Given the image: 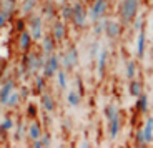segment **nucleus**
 Segmentation results:
<instances>
[{
    "instance_id": "f257e3e1",
    "label": "nucleus",
    "mask_w": 153,
    "mask_h": 148,
    "mask_svg": "<svg viewBox=\"0 0 153 148\" xmlns=\"http://www.w3.org/2000/svg\"><path fill=\"white\" fill-rule=\"evenodd\" d=\"M28 30L33 40H42L43 37V19L40 15H32L28 20Z\"/></svg>"
},
{
    "instance_id": "f03ea898",
    "label": "nucleus",
    "mask_w": 153,
    "mask_h": 148,
    "mask_svg": "<svg viewBox=\"0 0 153 148\" xmlns=\"http://www.w3.org/2000/svg\"><path fill=\"white\" fill-rule=\"evenodd\" d=\"M17 85H15V80L13 78H8L5 80L4 83L0 85V105L2 106H7V102L10 98V95L15 91Z\"/></svg>"
},
{
    "instance_id": "7ed1b4c3",
    "label": "nucleus",
    "mask_w": 153,
    "mask_h": 148,
    "mask_svg": "<svg viewBox=\"0 0 153 148\" xmlns=\"http://www.w3.org/2000/svg\"><path fill=\"white\" fill-rule=\"evenodd\" d=\"M58 67H60V60H58L57 55H48V58H47L45 65H43V68H42V73L45 78H52V77L55 75V73L58 72Z\"/></svg>"
},
{
    "instance_id": "20e7f679",
    "label": "nucleus",
    "mask_w": 153,
    "mask_h": 148,
    "mask_svg": "<svg viewBox=\"0 0 153 148\" xmlns=\"http://www.w3.org/2000/svg\"><path fill=\"white\" fill-rule=\"evenodd\" d=\"M137 8H138V0H123V5H122V17L125 22H131L137 13Z\"/></svg>"
},
{
    "instance_id": "39448f33",
    "label": "nucleus",
    "mask_w": 153,
    "mask_h": 148,
    "mask_svg": "<svg viewBox=\"0 0 153 148\" xmlns=\"http://www.w3.org/2000/svg\"><path fill=\"white\" fill-rule=\"evenodd\" d=\"M32 42H33V37H32L30 30H22L19 33V40H17V45H19V50L22 53L30 52L32 48Z\"/></svg>"
},
{
    "instance_id": "423d86ee",
    "label": "nucleus",
    "mask_w": 153,
    "mask_h": 148,
    "mask_svg": "<svg viewBox=\"0 0 153 148\" xmlns=\"http://www.w3.org/2000/svg\"><path fill=\"white\" fill-rule=\"evenodd\" d=\"M62 62H63L65 70H72L73 67L78 63V50H76V47H72V48H70L65 55H63Z\"/></svg>"
},
{
    "instance_id": "0eeeda50",
    "label": "nucleus",
    "mask_w": 153,
    "mask_h": 148,
    "mask_svg": "<svg viewBox=\"0 0 153 148\" xmlns=\"http://www.w3.org/2000/svg\"><path fill=\"white\" fill-rule=\"evenodd\" d=\"M105 10H107V0H97L95 4H93L92 10H90V19H92L93 22L102 20Z\"/></svg>"
},
{
    "instance_id": "6e6552de",
    "label": "nucleus",
    "mask_w": 153,
    "mask_h": 148,
    "mask_svg": "<svg viewBox=\"0 0 153 148\" xmlns=\"http://www.w3.org/2000/svg\"><path fill=\"white\" fill-rule=\"evenodd\" d=\"M72 20L76 27H83L85 25V10H83V5L82 4H75L73 5V15Z\"/></svg>"
},
{
    "instance_id": "1a4fd4ad",
    "label": "nucleus",
    "mask_w": 153,
    "mask_h": 148,
    "mask_svg": "<svg viewBox=\"0 0 153 148\" xmlns=\"http://www.w3.org/2000/svg\"><path fill=\"white\" fill-rule=\"evenodd\" d=\"M55 42H57V40L53 38V35H43L42 37V50H43V53H45L47 57L53 53Z\"/></svg>"
},
{
    "instance_id": "9d476101",
    "label": "nucleus",
    "mask_w": 153,
    "mask_h": 148,
    "mask_svg": "<svg viewBox=\"0 0 153 148\" xmlns=\"http://www.w3.org/2000/svg\"><path fill=\"white\" fill-rule=\"evenodd\" d=\"M15 5H17V0H2V2H0V12H2L7 19H12L13 10H15Z\"/></svg>"
},
{
    "instance_id": "9b49d317",
    "label": "nucleus",
    "mask_w": 153,
    "mask_h": 148,
    "mask_svg": "<svg viewBox=\"0 0 153 148\" xmlns=\"http://www.w3.org/2000/svg\"><path fill=\"white\" fill-rule=\"evenodd\" d=\"M52 35L57 42H62L63 38H65V23L62 22V20H57L53 23V28H52Z\"/></svg>"
},
{
    "instance_id": "f8f14e48",
    "label": "nucleus",
    "mask_w": 153,
    "mask_h": 148,
    "mask_svg": "<svg viewBox=\"0 0 153 148\" xmlns=\"http://www.w3.org/2000/svg\"><path fill=\"white\" fill-rule=\"evenodd\" d=\"M27 135H28V138H30L32 141H35V140H38V138L42 137V126H40V123L38 122H32L30 125H28V130H27Z\"/></svg>"
},
{
    "instance_id": "ddd939ff",
    "label": "nucleus",
    "mask_w": 153,
    "mask_h": 148,
    "mask_svg": "<svg viewBox=\"0 0 153 148\" xmlns=\"http://www.w3.org/2000/svg\"><path fill=\"white\" fill-rule=\"evenodd\" d=\"M15 120H13V118L10 117V115H7V117L4 118V120H2V122H0V133H2V135H4V133H8V132H12V130L15 128Z\"/></svg>"
},
{
    "instance_id": "4468645a",
    "label": "nucleus",
    "mask_w": 153,
    "mask_h": 148,
    "mask_svg": "<svg viewBox=\"0 0 153 148\" xmlns=\"http://www.w3.org/2000/svg\"><path fill=\"white\" fill-rule=\"evenodd\" d=\"M105 32H107L108 37L115 38L120 35V25L117 22H105Z\"/></svg>"
},
{
    "instance_id": "2eb2a0df",
    "label": "nucleus",
    "mask_w": 153,
    "mask_h": 148,
    "mask_svg": "<svg viewBox=\"0 0 153 148\" xmlns=\"http://www.w3.org/2000/svg\"><path fill=\"white\" fill-rule=\"evenodd\" d=\"M40 102H42V106L45 108V112H53L55 102H53V98H52L50 95H47V93H42V98H40Z\"/></svg>"
},
{
    "instance_id": "dca6fc26",
    "label": "nucleus",
    "mask_w": 153,
    "mask_h": 148,
    "mask_svg": "<svg viewBox=\"0 0 153 148\" xmlns=\"http://www.w3.org/2000/svg\"><path fill=\"white\" fill-rule=\"evenodd\" d=\"M143 137H145V143H150L153 137V118H148L146 120V125L143 128Z\"/></svg>"
},
{
    "instance_id": "f3484780",
    "label": "nucleus",
    "mask_w": 153,
    "mask_h": 148,
    "mask_svg": "<svg viewBox=\"0 0 153 148\" xmlns=\"http://www.w3.org/2000/svg\"><path fill=\"white\" fill-rule=\"evenodd\" d=\"M137 53L138 57H143V53H145V32L143 30H140L137 38Z\"/></svg>"
},
{
    "instance_id": "a211bd4d",
    "label": "nucleus",
    "mask_w": 153,
    "mask_h": 148,
    "mask_svg": "<svg viewBox=\"0 0 153 148\" xmlns=\"http://www.w3.org/2000/svg\"><path fill=\"white\" fill-rule=\"evenodd\" d=\"M15 133H13V138H15V140H22L23 138V135H25V133H27V130H28V126H25V123L23 122H19L15 125Z\"/></svg>"
},
{
    "instance_id": "6ab92c4d",
    "label": "nucleus",
    "mask_w": 153,
    "mask_h": 148,
    "mask_svg": "<svg viewBox=\"0 0 153 148\" xmlns=\"http://www.w3.org/2000/svg\"><path fill=\"white\" fill-rule=\"evenodd\" d=\"M37 2H38V0H23V4H22V13H23V15L32 13V10L35 8Z\"/></svg>"
},
{
    "instance_id": "aec40b11",
    "label": "nucleus",
    "mask_w": 153,
    "mask_h": 148,
    "mask_svg": "<svg viewBox=\"0 0 153 148\" xmlns=\"http://www.w3.org/2000/svg\"><path fill=\"white\" fill-rule=\"evenodd\" d=\"M20 100H22V95H20L19 91H13L10 95V98H8V102H7V106L8 108H17V105L20 103Z\"/></svg>"
},
{
    "instance_id": "412c9836",
    "label": "nucleus",
    "mask_w": 153,
    "mask_h": 148,
    "mask_svg": "<svg viewBox=\"0 0 153 148\" xmlns=\"http://www.w3.org/2000/svg\"><path fill=\"white\" fill-rule=\"evenodd\" d=\"M43 88H45V77L42 75H35V90L37 93H43Z\"/></svg>"
},
{
    "instance_id": "4be33fe9",
    "label": "nucleus",
    "mask_w": 153,
    "mask_h": 148,
    "mask_svg": "<svg viewBox=\"0 0 153 148\" xmlns=\"http://www.w3.org/2000/svg\"><path fill=\"white\" fill-rule=\"evenodd\" d=\"M107 55H108V52L107 50H102V53H100V58H98V73H100V77L103 75V72H105V62H107Z\"/></svg>"
},
{
    "instance_id": "5701e85b",
    "label": "nucleus",
    "mask_w": 153,
    "mask_h": 148,
    "mask_svg": "<svg viewBox=\"0 0 153 148\" xmlns=\"http://www.w3.org/2000/svg\"><path fill=\"white\" fill-rule=\"evenodd\" d=\"M57 80H58V87H60L62 90H65V88L68 87V83H67V73L63 72V70H58L57 72Z\"/></svg>"
},
{
    "instance_id": "b1692460",
    "label": "nucleus",
    "mask_w": 153,
    "mask_h": 148,
    "mask_svg": "<svg viewBox=\"0 0 153 148\" xmlns=\"http://www.w3.org/2000/svg\"><path fill=\"white\" fill-rule=\"evenodd\" d=\"M118 115L117 117H113L110 120V135H111V138H115L117 135H118Z\"/></svg>"
},
{
    "instance_id": "393cba45",
    "label": "nucleus",
    "mask_w": 153,
    "mask_h": 148,
    "mask_svg": "<svg viewBox=\"0 0 153 148\" xmlns=\"http://www.w3.org/2000/svg\"><path fill=\"white\" fill-rule=\"evenodd\" d=\"M62 13V19L63 20H72V15H73V7L72 5H63L60 10Z\"/></svg>"
},
{
    "instance_id": "a878e982",
    "label": "nucleus",
    "mask_w": 153,
    "mask_h": 148,
    "mask_svg": "<svg viewBox=\"0 0 153 148\" xmlns=\"http://www.w3.org/2000/svg\"><path fill=\"white\" fill-rule=\"evenodd\" d=\"M67 102H68L72 106L80 105V95L75 93V91H68V95H67Z\"/></svg>"
},
{
    "instance_id": "bb28decb",
    "label": "nucleus",
    "mask_w": 153,
    "mask_h": 148,
    "mask_svg": "<svg viewBox=\"0 0 153 148\" xmlns=\"http://www.w3.org/2000/svg\"><path fill=\"white\" fill-rule=\"evenodd\" d=\"M137 106L140 108V112H146V108H148V98H146V95H140V97H138Z\"/></svg>"
},
{
    "instance_id": "cd10ccee",
    "label": "nucleus",
    "mask_w": 153,
    "mask_h": 148,
    "mask_svg": "<svg viewBox=\"0 0 153 148\" xmlns=\"http://www.w3.org/2000/svg\"><path fill=\"white\" fill-rule=\"evenodd\" d=\"M130 93L133 97H140L142 95V85L138 83V82H131L130 83Z\"/></svg>"
},
{
    "instance_id": "c85d7f7f",
    "label": "nucleus",
    "mask_w": 153,
    "mask_h": 148,
    "mask_svg": "<svg viewBox=\"0 0 153 148\" xmlns=\"http://www.w3.org/2000/svg\"><path fill=\"white\" fill-rule=\"evenodd\" d=\"M43 15H45L47 19H52V17L55 15L53 5H52V4H45V5H43Z\"/></svg>"
},
{
    "instance_id": "c756f323",
    "label": "nucleus",
    "mask_w": 153,
    "mask_h": 148,
    "mask_svg": "<svg viewBox=\"0 0 153 148\" xmlns=\"http://www.w3.org/2000/svg\"><path fill=\"white\" fill-rule=\"evenodd\" d=\"M126 77H128L130 80L135 77V62H128V67H126Z\"/></svg>"
},
{
    "instance_id": "7c9ffc66",
    "label": "nucleus",
    "mask_w": 153,
    "mask_h": 148,
    "mask_svg": "<svg viewBox=\"0 0 153 148\" xmlns=\"http://www.w3.org/2000/svg\"><path fill=\"white\" fill-rule=\"evenodd\" d=\"M27 117H30V118L37 117V106H35L33 103H28V106H27Z\"/></svg>"
},
{
    "instance_id": "2f4dec72",
    "label": "nucleus",
    "mask_w": 153,
    "mask_h": 148,
    "mask_svg": "<svg viewBox=\"0 0 153 148\" xmlns=\"http://www.w3.org/2000/svg\"><path fill=\"white\" fill-rule=\"evenodd\" d=\"M105 115L108 117V120H111L113 117H117V108L115 106H107L105 108Z\"/></svg>"
},
{
    "instance_id": "473e14b6",
    "label": "nucleus",
    "mask_w": 153,
    "mask_h": 148,
    "mask_svg": "<svg viewBox=\"0 0 153 148\" xmlns=\"http://www.w3.org/2000/svg\"><path fill=\"white\" fill-rule=\"evenodd\" d=\"M40 140H42V145H43V147H50V143H52V137H50L48 133L42 135V137H40Z\"/></svg>"
},
{
    "instance_id": "72a5a7b5",
    "label": "nucleus",
    "mask_w": 153,
    "mask_h": 148,
    "mask_svg": "<svg viewBox=\"0 0 153 148\" xmlns=\"http://www.w3.org/2000/svg\"><path fill=\"white\" fill-rule=\"evenodd\" d=\"M15 27H17V30H19V32L25 30V20H23V19H19V20H17V23H15Z\"/></svg>"
},
{
    "instance_id": "f704fd0d",
    "label": "nucleus",
    "mask_w": 153,
    "mask_h": 148,
    "mask_svg": "<svg viewBox=\"0 0 153 148\" xmlns=\"http://www.w3.org/2000/svg\"><path fill=\"white\" fill-rule=\"evenodd\" d=\"M137 143H138V145H146V143H145V137H143V130L137 133Z\"/></svg>"
},
{
    "instance_id": "c9c22d12",
    "label": "nucleus",
    "mask_w": 153,
    "mask_h": 148,
    "mask_svg": "<svg viewBox=\"0 0 153 148\" xmlns=\"http://www.w3.org/2000/svg\"><path fill=\"white\" fill-rule=\"evenodd\" d=\"M7 17H5L4 15V13H2V12H0V28H4V27H5V23H7Z\"/></svg>"
},
{
    "instance_id": "e433bc0d",
    "label": "nucleus",
    "mask_w": 153,
    "mask_h": 148,
    "mask_svg": "<svg viewBox=\"0 0 153 148\" xmlns=\"http://www.w3.org/2000/svg\"><path fill=\"white\" fill-rule=\"evenodd\" d=\"M142 25H143V20L140 19V17H138V20L135 22V28H137V30L140 32V30H142Z\"/></svg>"
},
{
    "instance_id": "4c0bfd02",
    "label": "nucleus",
    "mask_w": 153,
    "mask_h": 148,
    "mask_svg": "<svg viewBox=\"0 0 153 148\" xmlns=\"http://www.w3.org/2000/svg\"><path fill=\"white\" fill-rule=\"evenodd\" d=\"M103 27H105V23H103V22H100L98 25L95 27V33H102V30H103Z\"/></svg>"
},
{
    "instance_id": "58836bf2",
    "label": "nucleus",
    "mask_w": 153,
    "mask_h": 148,
    "mask_svg": "<svg viewBox=\"0 0 153 148\" xmlns=\"http://www.w3.org/2000/svg\"><path fill=\"white\" fill-rule=\"evenodd\" d=\"M20 95H22L23 98H25V97H28V88H27V87H23L22 91H20Z\"/></svg>"
}]
</instances>
